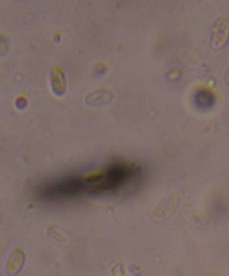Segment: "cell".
<instances>
[{"label": "cell", "mask_w": 229, "mask_h": 276, "mask_svg": "<svg viewBox=\"0 0 229 276\" xmlns=\"http://www.w3.org/2000/svg\"><path fill=\"white\" fill-rule=\"evenodd\" d=\"M229 39V18L227 16H220L214 24L212 42L216 47H221Z\"/></svg>", "instance_id": "cell-1"}, {"label": "cell", "mask_w": 229, "mask_h": 276, "mask_svg": "<svg viewBox=\"0 0 229 276\" xmlns=\"http://www.w3.org/2000/svg\"><path fill=\"white\" fill-rule=\"evenodd\" d=\"M193 103L198 110L206 111L213 108L216 97L210 90L200 88L193 94Z\"/></svg>", "instance_id": "cell-2"}, {"label": "cell", "mask_w": 229, "mask_h": 276, "mask_svg": "<svg viewBox=\"0 0 229 276\" xmlns=\"http://www.w3.org/2000/svg\"><path fill=\"white\" fill-rule=\"evenodd\" d=\"M24 262H25V255L23 251L22 250L21 248H16V250L11 253L7 259L5 266L6 272L9 275H16L23 268Z\"/></svg>", "instance_id": "cell-3"}]
</instances>
